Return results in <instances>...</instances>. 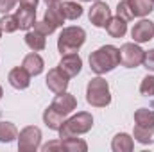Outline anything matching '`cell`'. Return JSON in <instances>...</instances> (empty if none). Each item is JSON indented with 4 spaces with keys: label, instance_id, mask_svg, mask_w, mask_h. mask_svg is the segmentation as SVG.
I'll return each instance as SVG.
<instances>
[{
    "label": "cell",
    "instance_id": "6da1fadb",
    "mask_svg": "<svg viewBox=\"0 0 154 152\" xmlns=\"http://www.w3.org/2000/svg\"><path fill=\"white\" fill-rule=\"evenodd\" d=\"M120 65V48L113 45H104L90 54V68L97 75L108 74Z\"/></svg>",
    "mask_w": 154,
    "mask_h": 152
},
{
    "label": "cell",
    "instance_id": "7a4b0ae2",
    "mask_svg": "<svg viewBox=\"0 0 154 152\" xmlns=\"http://www.w3.org/2000/svg\"><path fill=\"white\" fill-rule=\"evenodd\" d=\"M91 127H93V116L86 111H81L70 116L68 120H65L57 132H59V138L65 140V138H74L79 134H86Z\"/></svg>",
    "mask_w": 154,
    "mask_h": 152
},
{
    "label": "cell",
    "instance_id": "3957f363",
    "mask_svg": "<svg viewBox=\"0 0 154 152\" xmlns=\"http://www.w3.org/2000/svg\"><path fill=\"white\" fill-rule=\"evenodd\" d=\"M86 102L93 108H106L111 102V91L109 84L102 77H95L86 86Z\"/></svg>",
    "mask_w": 154,
    "mask_h": 152
},
{
    "label": "cell",
    "instance_id": "277c9868",
    "mask_svg": "<svg viewBox=\"0 0 154 152\" xmlns=\"http://www.w3.org/2000/svg\"><path fill=\"white\" fill-rule=\"evenodd\" d=\"M86 41V32L82 27H65L57 38V50L63 54L77 52Z\"/></svg>",
    "mask_w": 154,
    "mask_h": 152
},
{
    "label": "cell",
    "instance_id": "5b68a950",
    "mask_svg": "<svg viewBox=\"0 0 154 152\" xmlns=\"http://www.w3.org/2000/svg\"><path fill=\"white\" fill-rule=\"evenodd\" d=\"M41 147V131L39 127L27 125L18 132V149L20 152H36Z\"/></svg>",
    "mask_w": 154,
    "mask_h": 152
},
{
    "label": "cell",
    "instance_id": "8992f818",
    "mask_svg": "<svg viewBox=\"0 0 154 152\" xmlns=\"http://www.w3.org/2000/svg\"><path fill=\"white\" fill-rule=\"evenodd\" d=\"M145 50L136 43H124L120 47V65L125 68H136L143 63Z\"/></svg>",
    "mask_w": 154,
    "mask_h": 152
},
{
    "label": "cell",
    "instance_id": "52a82bcc",
    "mask_svg": "<svg viewBox=\"0 0 154 152\" xmlns=\"http://www.w3.org/2000/svg\"><path fill=\"white\" fill-rule=\"evenodd\" d=\"M88 18L95 27H106L108 22L111 20V9L106 2H95L91 9L88 11Z\"/></svg>",
    "mask_w": 154,
    "mask_h": 152
},
{
    "label": "cell",
    "instance_id": "ba28073f",
    "mask_svg": "<svg viewBox=\"0 0 154 152\" xmlns=\"http://www.w3.org/2000/svg\"><path fill=\"white\" fill-rule=\"evenodd\" d=\"M50 106H52L59 114H63V116L66 118V116L77 108V99L72 95V93H66V91H63V93H56V99L52 100Z\"/></svg>",
    "mask_w": 154,
    "mask_h": 152
},
{
    "label": "cell",
    "instance_id": "9c48e42d",
    "mask_svg": "<svg viewBox=\"0 0 154 152\" xmlns=\"http://www.w3.org/2000/svg\"><path fill=\"white\" fill-rule=\"evenodd\" d=\"M57 66L61 68V72L68 77V79H72V77H75L77 74L81 72V68H82V59L79 57V54H75V52L63 54Z\"/></svg>",
    "mask_w": 154,
    "mask_h": 152
},
{
    "label": "cell",
    "instance_id": "30bf717a",
    "mask_svg": "<svg viewBox=\"0 0 154 152\" xmlns=\"http://www.w3.org/2000/svg\"><path fill=\"white\" fill-rule=\"evenodd\" d=\"M131 38L134 39V43H147L154 38V23L151 20H140L138 23L133 25L131 29Z\"/></svg>",
    "mask_w": 154,
    "mask_h": 152
},
{
    "label": "cell",
    "instance_id": "8fae6325",
    "mask_svg": "<svg viewBox=\"0 0 154 152\" xmlns=\"http://www.w3.org/2000/svg\"><path fill=\"white\" fill-rule=\"evenodd\" d=\"M47 88L54 93H63L68 88V77L61 72V68H52L47 74Z\"/></svg>",
    "mask_w": 154,
    "mask_h": 152
},
{
    "label": "cell",
    "instance_id": "7c38bea8",
    "mask_svg": "<svg viewBox=\"0 0 154 152\" xmlns=\"http://www.w3.org/2000/svg\"><path fill=\"white\" fill-rule=\"evenodd\" d=\"M31 74L23 68V66H16V68H13L11 72H9V75H7V81H9V84L14 88V90H25V88H29V84H31Z\"/></svg>",
    "mask_w": 154,
    "mask_h": 152
},
{
    "label": "cell",
    "instance_id": "4fadbf2b",
    "mask_svg": "<svg viewBox=\"0 0 154 152\" xmlns=\"http://www.w3.org/2000/svg\"><path fill=\"white\" fill-rule=\"evenodd\" d=\"M16 20H18V27L22 31H29L31 27H34L36 23V9L34 7H25L20 5V9H16Z\"/></svg>",
    "mask_w": 154,
    "mask_h": 152
},
{
    "label": "cell",
    "instance_id": "5bb4252c",
    "mask_svg": "<svg viewBox=\"0 0 154 152\" xmlns=\"http://www.w3.org/2000/svg\"><path fill=\"white\" fill-rule=\"evenodd\" d=\"M22 66H23L31 75H39V74L43 72L45 61H43V57L39 56L38 52H31V54H27V56L23 57Z\"/></svg>",
    "mask_w": 154,
    "mask_h": 152
},
{
    "label": "cell",
    "instance_id": "9a60e30c",
    "mask_svg": "<svg viewBox=\"0 0 154 152\" xmlns=\"http://www.w3.org/2000/svg\"><path fill=\"white\" fill-rule=\"evenodd\" d=\"M43 22H47V23L52 25L54 29L63 27V23H65V16H63V11H61L59 4H50V5H48V9L45 11V18H43Z\"/></svg>",
    "mask_w": 154,
    "mask_h": 152
},
{
    "label": "cell",
    "instance_id": "2e32d148",
    "mask_svg": "<svg viewBox=\"0 0 154 152\" xmlns=\"http://www.w3.org/2000/svg\"><path fill=\"white\" fill-rule=\"evenodd\" d=\"M104 29L108 31V34L111 38H124L127 32V22L120 16H111V20L108 22V25Z\"/></svg>",
    "mask_w": 154,
    "mask_h": 152
},
{
    "label": "cell",
    "instance_id": "e0dca14e",
    "mask_svg": "<svg viewBox=\"0 0 154 152\" xmlns=\"http://www.w3.org/2000/svg\"><path fill=\"white\" fill-rule=\"evenodd\" d=\"M133 138L142 143V145H152L154 143V127H145V125H134L133 129Z\"/></svg>",
    "mask_w": 154,
    "mask_h": 152
},
{
    "label": "cell",
    "instance_id": "ac0fdd59",
    "mask_svg": "<svg viewBox=\"0 0 154 152\" xmlns=\"http://www.w3.org/2000/svg\"><path fill=\"white\" fill-rule=\"evenodd\" d=\"M129 2V7L133 11V16H147L151 14L154 9V0H127Z\"/></svg>",
    "mask_w": 154,
    "mask_h": 152
},
{
    "label": "cell",
    "instance_id": "d6986e66",
    "mask_svg": "<svg viewBox=\"0 0 154 152\" xmlns=\"http://www.w3.org/2000/svg\"><path fill=\"white\" fill-rule=\"evenodd\" d=\"M111 149H113V152H131L134 149V141L129 134L118 132L111 141Z\"/></svg>",
    "mask_w": 154,
    "mask_h": 152
},
{
    "label": "cell",
    "instance_id": "ffe728a7",
    "mask_svg": "<svg viewBox=\"0 0 154 152\" xmlns=\"http://www.w3.org/2000/svg\"><path fill=\"white\" fill-rule=\"evenodd\" d=\"M43 122H45V125H47L48 129H52V131H59V127H61L63 122H65V116L59 114L52 106H48V108L45 109V113H43Z\"/></svg>",
    "mask_w": 154,
    "mask_h": 152
},
{
    "label": "cell",
    "instance_id": "44dd1931",
    "mask_svg": "<svg viewBox=\"0 0 154 152\" xmlns=\"http://www.w3.org/2000/svg\"><path fill=\"white\" fill-rule=\"evenodd\" d=\"M25 43H27V47H29L32 52H39V50H43V48L47 47L45 34L38 32L36 29H34V31H27V34H25Z\"/></svg>",
    "mask_w": 154,
    "mask_h": 152
},
{
    "label": "cell",
    "instance_id": "7402d4cb",
    "mask_svg": "<svg viewBox=\"0 0 154 152\" xmlns=\"http://www.w3.org/2000/svg\"><path fill=\"white\" fill-rule=\"evenodd\" d=\"M59 7H61L63 16H65L66 20H77V18L82 16V5L77 4V2H68V0H66V2H61Z\"/></svg>",
    "mask_w": 154,
    "mask_h": 152
},
{
    "label": "cell",
    "instance_id": "603a6c76",
    "mask_svg": "<svg viewBox=\"0 0 154 152\" xmlns=\"http://www.w3.org/2000/svg\"><path fill=\"white\" fill-rule=\"evenodd\" d=\"M18 138V129L11 122H0V143H11Z\"/></svg>",
    "mask_w": 154,
    "mask_h": 152
},
{
    "label": "cell",
    "instance_id": "cb8c5ba5",
    "mask_svg": "<svg viewBox=\"0 0 154 152\" xmlns=\"http://www.w3.org/2000/svg\"><path fill=\"white\" fill-rule=\"evenodd\" d=\"M61 143H63V150H68V152H86L88 150V143L84 141V140H81V138H65V140H61Z\"/></svg>",
    "mask_w": 154,
    "mask_h": 152
},
{
    "label": "cell",
    "instance_id": "d4e9b609",
    "mask_svg": "<svg viewBox=\"0 0 154 152\" xmlns=\"http://www.w3.org/2000/svg\"><path fill=\"white\" fill-rule=\"evenodd\" d=\"M134 122L138 125H145V127H154V111L147 108H140L134 111Z\"/></svg>",
    "mask_w": 154,
    "mask_h": 152
},
{
    "label": "cell",
    "instance_id": "484cf974",
    "mask_svg": "<svg viewBox=\"0 0 154 152\" xmlns=\"http://www.w3.org/2000/svg\"><path fill=\"white\" fill-rule=\"evenodd\" d=\"M0 29H2L4 32H14V31H18L20 27H18V20H16V16L5 13V14L2 16V20H0Z\"/></svg>",
    "mask_w": 154,
    "mask_h": 152
},
{
    "label": "cell",
    "instance_id": "4316f807",
    "mask_svg": "<svg viewBox=\"0 0 154 152\" xmlns=\"http://www.w3.org/2000/svg\"><path fill=\"white\" fill-rule=\"evenodd\" d=\"M140 93L143 97H152L154 95V75H145L140 84Z\"/></svg>",
    "mask_w": 154,
    "mask_h": 152
},
{
    "label": "cell",
    "instance_id": "83f0119b",
    "mask_svg": "<svg viewBox=\"0 0 154 152\" xmlns=\"http://www.w3.org/2000/svg\"><path fill=\"white\" fill-rule=\"evenodd\" d=\"M116 16L124 18L125 22H129V20H133V18H134L127 0H122V2H118V5H116Z\"/></svg>",
    "mask_w": 154,
    "mask_h": 152
},
{
    "label": "cell",
    "instance_id": "f1b7e54d",
    "mask_svg": "<svg viewBox=\"0 0 154 152\" xmlns=\"http://www.w3.org/2000/svg\"><path fill=\"white\" fill-rule=\"evenodd\" d=\"M34 29L38 31V32H41V34H45V36H48V34H52L56 29L52 27V25H48L47 22H36L34 23Z\"/></svg>",
    "mask_w": 154,
    "mask_h": 152
},
{
    "label": "cell",
    "instance_id": "f546056e",
    "mask_svg": "<svg viewBox=\"0 0 154 152\" xmlns=\"http://www.w3.org/2000/svg\"><path fill=\"white\" fill-rule=\"evenodd\" d=\"M147 70H151L154 72V48L152 50H149V52H145V57H143V63H142Z\"/></svg>",
    "mask_w": 154,
    "mask_h": 152
},
{
    "label": "cell",
    "instance_id": "4dcf8cb0",
    "mask_svg": "<svg viewBox=\"0 0 154 152\" xmlns=\"http://www.w3.org/2000/svg\"><path fill=\"white\" fill-rule=\"evenodd\" d=\"M16 2L18 0H0V13H9L14 5H16Z\"/></svg>",
    "mask_w": 154,
    "mask_h": 152
},
{
    "label": "cell",
    "instance_id": "1f68e13d",
    "mask_svg": "<svg viewBox=\"0 0 154 152\" xmlns=\"http://www.w3.org/2000/svg\"><path fill=\"white\" fill-rule=\"evenodd\" d=\"M41 149H43L45 152H48V150H63V143H61V140H59V141H50V143L43 145Z\"/></svg>",
    "mask_w": 154,
    "mask_h": 152
},
{
    "label": "cell",
    "instance_id": "d6a6232c",
    "mask_svg": "<svg viewBox=\"0 0 154 152\" xmlns=\"http://www.w3.org/2000/svg\"><path fill=\"white\" fill-rule=\"evenodd\" d=\"M38 2H39V0H20V5H25V7H34V9H36Z\"/></svg>",
    "mask_w": 154,
    "mask_h": 152
},
{
    "label": "cell",
    "instance_id": "836d02e7",
    "mask_svg": "<svg viewBox=\"0 0 154 152\" xmlns=\"http://www.w3.org/2000/svg\"><path fill=\"white\" fill-rule=\"evenodd\" d=\"M47 2V5H50V4H57V2H61V0H45Z\"/></svg>",
    "mask_w": 154,
    "mask_h": 152
},
{
    "label": "cell",
    "instance_id": "e575fe53",
    "mask_svg": "<svg viewBox=\"0 0 154 152\" xmlns=\"http://www.w3.org/2000/svg\"><path fill=\"white\" fill-rule=\"evenodd\" d=\"M2 95H4V90H2V86H0V99H2Z\"/></svg>",
    "mask_w": 154,
    "mask_h": 152
},
{
    "label": "cell",
    "instance_id": "d590c367",
    "mask_svg": "<svg viewBox=\"0 0 154 152\" xmlns=\"http://www.w3.org/2000/svg\"><path fill=\"white\" fill-rule=\"evenodd\" d=\"M2 32H4V31H2V29H0V38H2Z\"/></svg>",
    "mask_w": 154,
    "mask_h": 152
},
{
    "label": "cell",
    "instance_id": "8d00e7d4",
    "mask_svg": "<svg viewBox=\"0 0 154 152\" xmlns=\"http://www.w3.org/2000/svg\"><path fill=\"white\" fill-rule=\"evenodd\" d=\"M81 2H91V0H81Z\"/></svg>",
    "mask_w": 154,
    "mask_h": 152
}]
</instances>
